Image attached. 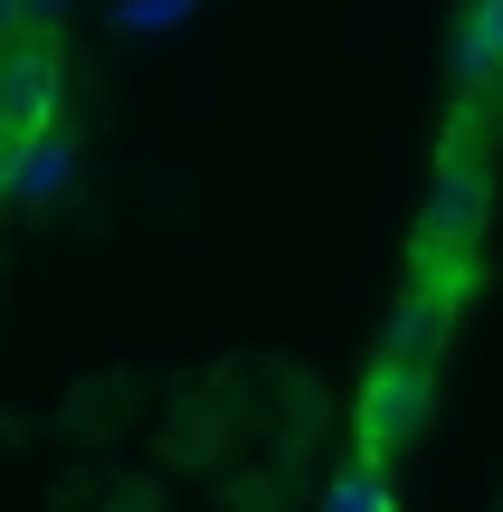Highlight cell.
Masks as SVG:
<instances>
[{
  "label": "cell",
  "instance_id": "cell-1",
  "mask_svg": "<svg viewBox=\"0 0 503 512\" xmlns=\"http://www.w3.org/2000/svg\"><path fill=\"white\" fill-rule=\"evenodd\" d=\"M485 209H494L485 152H475V133H456V143H447V162H437V181H428V209H418V266L466 275L475 238H485Z\"/></svg>",
  "mask_w": 503,
  "mask_h": 512
},
{
  "label": "cell",
  "instance_id": "cell-2",
  "mask_svg": "<svg viewBox=\"0 0 503 512\" xmlns=\"http://www.w3.org/2000/svg\"><path fill=\"white\" fill-rule=\"evenodd\" d=\"M437 418V361H380L371 389H361V446L371 456H399V446H418Z\"/></svg>",
  "mask_w": 503,
  "mask_h": 512
},
{
  "label": "cell",
  "instance_id": "cell-3",
  "mask_svg": "<svg viewBox=\"0 0 503 512\" xmlns=\"http://www.w3.org/2000/svg\"><path fill=\"white\" fill-rule=\"evenodd\" d=\"M456 294H466V275L418 266L409 294H399V313H390V351H380V361H437V342H447V323H456Z\"/></svg>",
  "mask_w": 503,
  "mask_h": 512
},
{
  "label": "cell",
  "instance_id": "cell-4",
  "mask_svg": "<svg viewBox=\"0 0 503 512\" xmlns=\"http://www.w3.org/2000/svg\"><path fill=\"white\" fill-rule=\"evenodd\" d=\"M48 105H57V57L38 48V38L0 48V114H10L19 133H48Z\"/></svg>",
  "mask_w": 503,
  "mask_h": 512
},
{
  "label": "cell",
  "instance_id": "cell-5",
  "mask_svg": "<svg viewBox=\"0 0 503 512\" xmlns=\"http://www.w3.org/2000/svg\"><path fill=\"white\" fill-rule=\"evenodd\" d=\"M67 181H76V143L67 133H38V143L19 152V171H10V200L48 209V200H67Z\"/></svg>",
  "mask_w": 503,
  "mask_h": 512
},
{
  "label": "cell",
  "instance_id": "cell-6",
  "mask_svg": "<svg viewBox=\"0 0 503 512\" xmlns=\"http://www.w3.org/2000/svg\"><path fill=\"white\" fill-rule=\"evenodd\" d=\"M456 76H466V86H503V0H466V29H456Z\"/></svg>",
  "mask_w": 503,
  "mask_h": 512
},
{
  "label": "cell",
  "instance_id": "cell-7",
  "mask_svg": "<svg viewBox=\"0 0 503 512\" xmlns=\"http://www.w3.org/2000/svg\"><path fill=\"white\" fill-rule=\"evenodd\" d=\"M190 10H200V0H114V29L124 38H171Z\"/></svg>",
  "mask_w": 503,
  "mask_h": 512
},
{
  "label": "cell",
  "instance_id": "cell-8",
  "mask_svg": "<svg viewBox=\"0 0 503 512\" xmlns=\"http://www.w3.org/2000/svg\"><path fill=\"white\" fill-rule=\"evenodd\" d=\"M323 512H390V484H380L371 465H342V484L323 494Z\"/></svg>",
  "mask_w": 503,
  "mask_h": 512
},
{
  "label": "cell",
  "instance_id": "cell-9",
  "mask_svg": "<svg viewBox=\"0 0 503 512\" xmlns=\"http://www.w3.org/2000/svg\"><path fill=\"white\" fill-rule=\"evenodd\" d=\"M57 10H67V0H19V19H29V29H48Z\"/></svg>",
  "mask_w": 503,
  "mask_h": 512
},
{
  "label": "cell",
  "instance_id": "cell-10",
  "mask_svg": "<svg viewBox=\"0 0 503 512\" xmlns=\"http://www.w3.org/2000/svg\"><path fill=\"white\" fill-rule=\"evenodd\" d=\"M19 29H29V19H19V0H0V48H19Z\"/></svg>",
  "mask_w": 503,
  "mask_h": 512
}]
</instances>
